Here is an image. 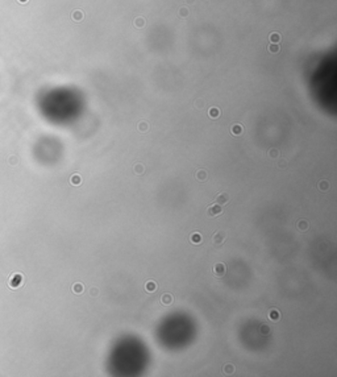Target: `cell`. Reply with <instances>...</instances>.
Segmentation results:
<instances>
[{"label": "cell", "mask_w": 337, "mask_h": 377, "mask_svg": "<svg viewBox=\"0 0 337 377\" xmlns=\"http://www.w3.org/2000/svg\"><path fill=\"white\" fill-rule=\"evenodd\" d=\"M221 214H223V207H221L220 205H217V203H215V205H211L210 207L207 208V215L211 216V218L219 216V215H221Z\"/></svg>", "instance_id": "cell-3"}, {"label": "cell", "mask_w": 337, "mask_h": 377, "mask_svg": "<svg viewBox=\"0 0 337 377\" xmlns=\"http://www.w3.org/2000/svg\"><path fill=\"white\" fill-rule=\"evenodd\" d=\"M203 106H204V102L203 100H198L196 102V107H203Z\"/></svg>", "instance_id": "cell-26"}, {"label": "cell", "mask_w": 337, "mask_h": 377, "mask_svg": "<svg viewBox=\"0 0 337 377\" xmlns=\"http://www.w3.org/2000/svg\"><path fill=\"white\" fill-rule=\"evenodd\" d=\"M231 132H232V135H234V136H240V135H242V132H244V128H242V125H240V124H234L233 127L231 128Z\"/></svg>", "instance_id": "cell-6"}, {"label": "cell", "mask_w": 337, "mask_h": 377, "mask_svg": "<svg viewBox=\"0 0 337 377\" xmlns=\"http://www.w3.org/2000/svg\"><path fill=\"white\" fill-rule=\"evenodd\" d=\"M225 239H227L225 231H217V232H215V235L212 236V244L217 248L223 247L224 243H225Z\"/></svg>", "instance_id": "cell-1"}, {"label": "cell", "mask_w": 337, "mask_h": 377, "mask_svg": "<svg viewBox=\"0 0 337 377\" xmlns=\"http://www.w3.org/2000/svg\"><path fill=\"white\" fill-rule=\"evenodd\" d=\"M202 240H203L202 235L198 234V232H194V234L191 235V237H190V241H191L192 244H200V243H202Z\"/></svg>", "instance_id": "cell-7"}, {"label": "cell", "mask_w": 337, "mask_h": 377, "mask_svg": "<svg viewBox=\"0 0 337 377\" xmlns=\"http://www.w3.org/2000/svg\"><path fill=\"white\" fill-rule=\"evenodd\" d=\"M228 202H229V195L227 194V193H219L215 198V203H217V205H220V206L228 205Z\"/></svg>", "instance_id": "cell-4"}, {"label": "cell", "mask_w": 337, "mask_h": 377, "mask_svg": "<svg viewBox=\"0 0 337 377\" xmlns=\"http://www.w3.org/2000/svg\"><path fill=\"white\" fill-rule=\"evenodd\" d=\"M161 303H162L163 306H169V305H171V303H173V295L169 294V293H165V294H162V297H161Z\"/></svg>", "instance_id": "cell-5"}, {"label": "cell", "mask_w": 337, "mask_h": 377, "mask_svg": "<svg viewBox=\"0 0 337 377\" xmlns=\"http://www.w3.org/2000/svg\"><path fill=\"white\" fill-rule=\"evenodd\" d=\"M223 371L225 372L227 374H231V373H233V372H234V366L232 365V364H225V365H224V368H223Z\"/></svg>", "instance_id": "cell-17"}, {"label": "cell", "mask_w": 337, "mask_h": 377, "mask_svg": "<svg viewBox=\"0 0 337 377\" xmlns=\"http://www.w3.org/2000/svg\"><path fill=\"white\" fill-rule=\"evenodd\" d=\"M269 156H270L271 158H276V157L279 156L278 149H270V152H269Z\"/></svg>", "instance_id": "cell-21"}, {"label": "cell", "mask_w": 337, "mask_h": 377, "mask_svg": "<svg viewBox=\"0 0 337 377\" xmlns=\"http://www.w3.org/2000/svg\"><path fill=\"white\" fill-rule=\"evenodd\" d=\"M269 330H270V328H269L267 326H262V328H261V331H262L263 334H267V332H269Z\"/></svg>", "instance_id": "cell-25"}, {"label": "cell", "mask_w": 337, "mask_h": 377, "mask_svg": "<svg viewBox=\"0 0 337 377\" xmlns=\"http://www.w3.org/2000/svg\"><path fill=\"white\" fill-rule=\"evenodd\" d=\"M71 183L72 185H75V186L80 185V177L79 175H72L71 177Z\"/></svg>", "instance_id": "cell-20"}, {"label": "cell", "mask_w": 337, "mask_h": 377, "mask_svg": "<svg viewBox=\"0 0 337 377\" xmlns=\"http://www.w3.org/2000/svg\"><path fill=\"white\" fill-rule=\"evenodd\" d=\"M91 294H98V290H95V289H92V290H91Z\"/></svg>", "instance_id": "cell-27"}, {"label": "cell", "mask_w": 337, "mask_h": 377, "mask_svg": "<svg viewBox=\"0 0 337 377\" xmlns=\"http://www.w3.org/2000/svg\"><path fill=\"white\" fill-rule=\"evenodd\" d=\"M319 190L320 191H326L328 190V187H329V183L326 182V181H320V183H319Z\"/></svg>", "instance_id": "cell-14"}, {"label": "cell", "mask_w": 337, "mask_h": 377, "mask_svg": "<svg viewBox=\"0 0 337 377\" xmlns=\"http://www.w3.org/2000/svg\"><path fill=\"white\" fill-rule=\"evenodd\" d=\"M82 17H83V15H82V12H80V11H77L75 13H72V19H75L77 21H80V20H82Z\"/></svg>", "instance_id": "cell-22"}, {"label": "cell", "mask_w": 337, "mask_h": 377, "mask_svg": "<svg viewBox=\"0 0 337 377\" xmlns=\"http://www.w3.org/2000/svg\"><path fill=\"white\" fill-rule=\"evenodd\" d=\"M155 289H157V284L154 281H148L145 284V290L148 293H153V292H155Z\"/></svg>", "instance_id": "cell-9"}, {"label": "cell", "mask_w": 337, "mask_h": 377, "mask_svg": "<svg viewBox=\"0 0 337 377\" xmlns=\"http://www.w3.org/2000/svg\"><path fill=\"white\" fill-rule=\"evenodd\" d=\"M279 311L278 310H275V309H273V310H270V313H269V319L270 321H273V322H278L279 321Z\"/></svg>", "instance_id": "cell-8"}, {"label": "cell", "mask_w": 337, "mask_h": 377, "mask_svg": "<svg viewBox=\"0 0 337 377\" xmlns=\"http://www.w3.org/2000/svg\"><path fill=\"white\" fill-rule=\"evenodd\" d=\"M195 177H196L198 181H200V182H204V181L207 179V172H205V170H198L196 174H195Z\"/></svg>", "instance_id": "cell-10"}, {"label": "cell", "mask_w": 337, "mask_h": 377, "mask_svg": "<svg viewBox=\"0 0 337 377\" xmlns=\"http://www.w3.org/2000/svg\"><path fill=\"white\" fill-rule=\"evenodd\" d=\"M83 290H84V287H83V285L82 284H74V286H72V292L74 293H77V294H79V293H82Z\"/></svg>", "instance_id": "cell-16"}, {"label": "cell", "mask_w": 337, "mask_h": 377, "mask_svg": "<svg viewBox=\"0 0 337 377\" xmlns=\"http://www.w3.org/2000/svg\"><path fill=\"white\" fill-rule=\"evenodd\" d=\"M279 166H281V167H283V166H286V162H281V164H279Z\"/></svg>", "instance_id": "cell-28"}, {"label": "cell", "mask_w": 337, "mask_h": 377, "mask_svg": "<svg viewBox=\"0 0 337 377\" xmlns=\"http://www.w3.org/2000/svg\"><path fill=\"white\" fill-rule=\"evenodd\" d=\"M187 13H189V11H187L186 8H182V9H181V16H182V17H186V16H187Z\"/></svg>", "instance_id": "cell-24"}, {"label": "cell", "mask_w": 337, "mask_h": 377, "mask_svg": "<svg viewBox=\"0 0 337 377\" xmlns=\"http://www.w3.org/2000/svg\"><path fill=\"white\" fill-rule=\"evenodd\" d=\"M270 41L273 44H278L281 41V35L279 33H271L270 35Z\"/></svg>", "instance_id": "cell-15"}, {"label": "cell", "mask_w": 337, "mask_h": 377, "mask_svg": "<svg viewBox=\"0 0 337 377\" xmlns=\"http://www.w3.org/2000/svg\"><path fill=\"white\" fill-rule=\"evenodd\" d=\"M134 24H136V27H142V25L145 24V21H144L142 17H138V19H136Z\"/></svg>", "instance_id": "cell-23"}, {"label": "cell", "mask_w": 337, "mask_h": 377, "mask_svg": "<svg viewBox=\"0 0 337 377\" xmlns=\"http://www.w3.org/2000/svg\"><path fill=\"white\" fill-rule=\"evenodd\" d=\"M208 115H210V117H212V119H216V117H219V115H220V111L213 107V108H211L210 111H208Z\"/></svg>", "instance_id": "cell-13"}, {"label": "cell", "mask_w": 337, "mask_h": 377, "mask_svg": "<svg viewBox=\"0 0 337 377\" xmlns=\"http://www.w3.org/2000/svg\"><path fill=\"white\" fill-rule=\"evenodd\" d=\"M269 50H270V53H278L279 52L278 44H271V45H269Z\"/></svg>", "instance_id": "cell-19"}, {"label": "cell", "mask_w": 337, "mask_h": 377, "mask_svg": "<svg viewBox=\"0 0 337 377\" xmlns=\"http://www.w3.org/2000/svg\"><path fill=\"white\" fill-rule=\"evenodd\" d=\"M212 273L216 278H221V277H224L227 273V266L224 265L223 263L215 264V266H213V269H212Z\"/></svg>", "instance_id": "cell-2"}, {"label": "cell", "mask_w": 337, "mask_h": 377, "mask_svg": "<svg viewBox=\"0 0 337 377\" xmlns=\"http://www.w3.org/2000/svg\"><path fill=\"white\" fill-rule=\"evenodd\" d=\"M137 129L140 131L141 133H145V132H148L149 131V124L146 121H141V123H138V125H137Z\"/></svg>", "instance_id": "cell-11"}, {"label": "cell", "mask_w": 337, "mask_h": 377, "mask_svg": "<svg viewBox=\"0 0 337 377\" xmlns=\"http://www.w3.org/2000/svg\"><path fill=\"white\" fill-rule=\"evenodd\" d=\"M133 170H134V173H136V174H138V175H140V174H142V173H144V170H145V169H144V165H141V164H137V165H134V167H133Z\"/></svg>", "instance_id": "cell-18"}, {"label": "cell", "mask_w": 337, "mask_h": 377, "mask_svg": "<svg viewBox=\"0 0 337 377\" xmlns=\"http://www.w3.org/2000/svg\"><path fill=\"white\" fill-rule=\"evenodd\" d=\"M296 227H298V229L299 231H307L308 229V222L307 220H299L298 222V224H296Z\"/></svg>", "instance_id": "cell-12"}]
</instances>
